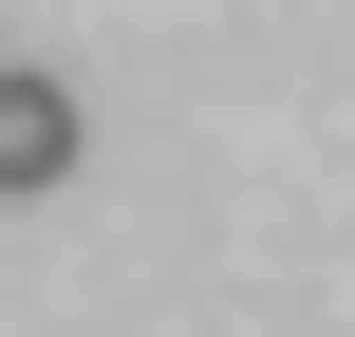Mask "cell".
Wrapping results in <instances>:
<instances>
[{"mask_svg": "<svg viewBox=\"0 0 355 337\" xmlns=\"http://www.w3.org/2000/svg\"><path fill=\"white\" fill-rule=\"evenodd\" d=\"M56 169H75V94L37 56H0V188H56Z\"/></svg>", "mask_w": 355, "mask_h": 337, "instance_id": "cell-1", "label": "cell"}]
</instances>
